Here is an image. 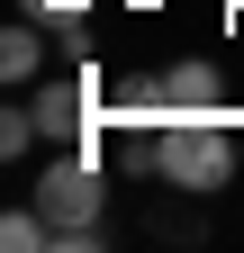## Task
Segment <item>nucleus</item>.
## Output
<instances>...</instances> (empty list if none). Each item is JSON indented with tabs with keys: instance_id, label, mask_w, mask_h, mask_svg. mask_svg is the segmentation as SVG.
I'll use <instances>...</instances> for the list:
<instances>
[{
	"instance_id": "nucleus-1",
	"label": "nucleus",
	"mask_w": 244,
	"mask_h": 253,
	"mask_svg": "<svg viewBox=\"0 0 244 253\" xmlns=\"http://www.w3.org/2000/svg\"><path fill=\"white\" fill-rule=\"evenodd\" d=\"M27 199L54 217V253H90L100 244V208H109V163L81 154V145H54Z\"/></svg>"
},
{
	"instance_id": "nucleus-2",
	"label": "nucleus",
	"mask_w": 244,
	"mask_h": 253,
	"mask_svg": "<svg viewBox=\"0 0 244 253\" xmlns=\"http://www.w3.org/2000/svg\"><path fill=\"white\" fill-rule=\"evenodd\" d=\"M154 172L172 190H217L226 172H244V136H235V109H172L163 118V154Z\"/></svg>"
},
{
	"instance_id": "nucleus-3",
	"label": "nucleus",
	"mask_w": 244,
	"mask_h": 253,
	"mask_svg": "<svg viewBox=\"0 0 244 253\" xmlns=\"http://www.w3.org/2000/svg\"><path fill=\"white\" fill-rule=\"evenodd\" d=\"M154 100H163V109H235V82H226L208 54H181V63L154 73Z\"/></svg>"
},
{
	"instance_id": "nucleus-4",
	"label": "nucleus",
	"mask_w": 244,
	"mask_h": 253,
	"mask_svg": "<svg viewBox=\"0 0 244 253\" xmlns=\"http://www.w3.org/2000/svg\"><path fill=\"white\" fill-rule=\"evenodd\" d=\"M0 73L9 82H45V37H37V18L18 9V27L0 37Z\"/></svg>"
},
{
	"instance_id": "nucleus-5",
	"label": "nucleus",
	"mask_w": 244,
	"mask_h": 253,
	"mask_svg": "<svg viewBox=\"0 0 244 253\" xmlns=\"http://www.w3.org/2000/svg\"><path fill=\"white\" fill-rule=\"evenodd\" d=\"M27 145H45V126H37V109H0V154H27Z\"/></svg>"
},
{
	"instance_id": "nucleus-6",
	"label": "nucleus",
	"mask_w": 244,
	"mask_h": 253,
	"mask_svg": "<svg viewBox=\"0 0 244 253\" xmlns=\"http://www.w3.org/2000/svg\"><path fill=\"white\" fill-rule=\"evenodd\" d=\"M18 9H27V18H81L90 0H18Z\"/></svg>"
}]
</instances>
